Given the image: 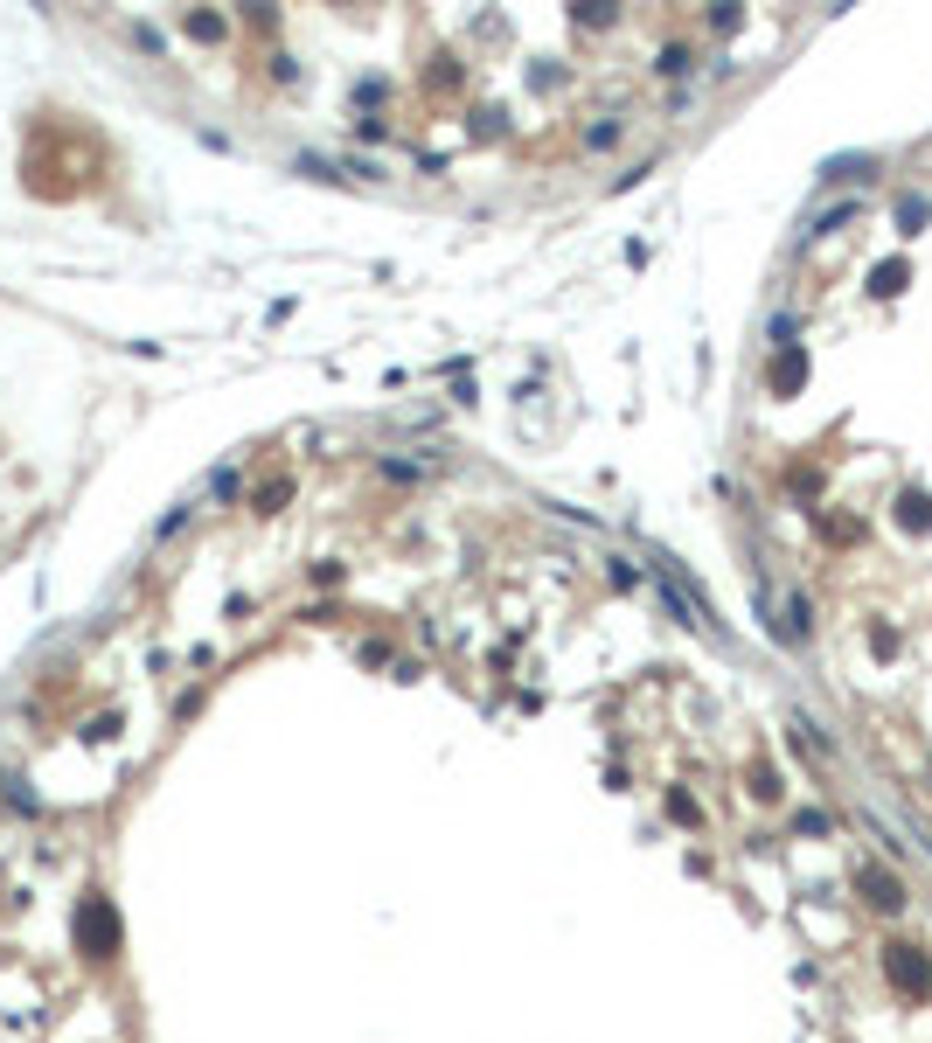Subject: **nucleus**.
Returning <instances> with one entry per match:
<instances>
[{"label":"nucleus","mask_w":932,"mask_h":1043,"mask_svg":"<svg viewBox=\"0 0 932 1043\" xmlns=\"http://www.w3.org/2000/svg\"><path fill=\"white\" fill-rule=\"evenodd\" d=\"M884 981L898 988V1002H926V995H932V960H926V946H912V939H891V946H884Z\"/></svg>","instance_id":"1"},{"label":"nucleus","mask_w":932,"mask_h":1043,"mask_svg":"<svg viewBox=\"0 0 932 1043\" xmlns=\"http://www.w3.org/2000/svg\"><path fill=\"white\" fill-rule=\"evenodd\" d=\"M856 891H863L870 911H884V918H898V911H905V884H898L891 870H870V863H863V870H856Z\"/></svg>","instance_id":"2"},{"label":"nucleus","mask_w":932,"mask_h":1043,"mask_svg":"<svg viewBox=\"0 0 932 1043\" xmlns=\"http://www.w3.org/2000/svg\"><path fill=\"white\" fill-rule=\"evenodd\" d=\"M800 376H807V355H800V348H786V355L773 362V390H779V397H786V390H800Z\"/></svg>","instance_id":"3"},{"label":"nucleus","mask_w":932,"mask_h":1043,"mask_svg":"<svg viewBox=\"0 0 932 1043\" xmlns=\"http://www.w3.org/2000/svg\"><path fill=\"white\" fill-rule=\"evenodd\" d=\"M898 286H905V258H884L877 265V293H898Z\"/></svg>","instance_id":"4"},{"label":"nucleus","mask_w":932,"mask_h":1043,"mask_svg":"<svg viewBox=\"0 0 932 1043\" xmlns=\"http://www.w3.org/2000/svg\"><path fill=\"white\" fill-rule=\"evenodd\" d=\"M926 216H932V209H926V202H919V195H905V202H898V223H905V237H912V230H919Z\"/></svg>","instance_id":"5"},{"label":"nucleus","mask_w":932,"mask_h":1043,"mask_svg":"<svg viewBox=\"0 0 932 1043\" xmlns=\"http://www.w3.org/2000/svg\"><path fill=\"white\" fill-rule=\"evenodd\" d=\"M898 508H905V522H912V529H919V522H932V494H905Z\"/></svg>","instance_id":"6"}]
</instances>
